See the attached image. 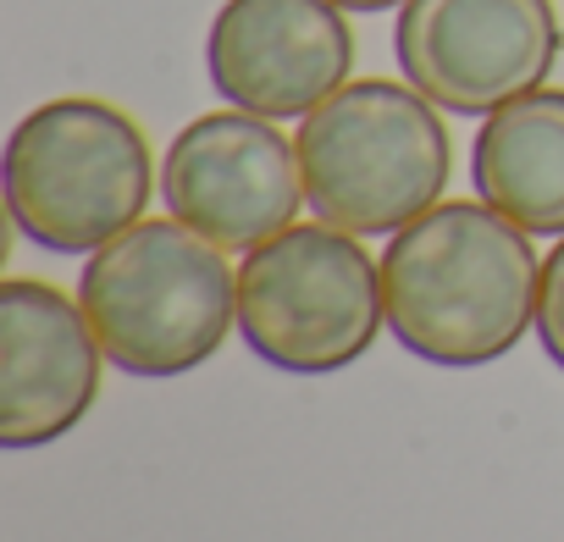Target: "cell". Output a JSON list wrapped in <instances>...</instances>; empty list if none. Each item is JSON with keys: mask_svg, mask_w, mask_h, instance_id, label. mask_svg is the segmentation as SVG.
I'll return each instance as SVG.
<instances>
[{"mask_svg": "<svg viewBox=\"0 0 564 542\" xmlns=\"http://www.w3.org/2000/svg\"><path fill=\"white\" fill-rule=\"evenodd\" d=\"M536 344L564 371V238L542 254V289H536Z\"/></svg>", "mask_w": 564, "mask_h": 542, "instance_id": "8fae6325", "label": "cell"}, {"mask_svg": "<svg viewBox=\"0 0 564 542\" xmlns=\"http://www.w3.org/2000/svg\"><path fill=\"white\" fill-rule=\"evenodd\" d=\"M205 73L227 106L289 122L333 100L355 73V34L338 0H221L205 34Z\"/></svg>", "mask_w": 564, "mask_h": 542, "instance_id": "ba28073f", "label": "cell"}, {"mask_svg": "<svg viewBox=\"0 0 564 542\" xmlns=\"http://www.w3.org/2000/svg\"><path fill=\"white\" fill-rule=\"evenodd\" d=\"M542 260L487 199H437L382 249L393 338L448 371L503 360L536 327Z\"/></svg>", "mask_w": 564, "mask_h": 542, "instance_id": "6da1fadb", "label": "cell"}, {"mask_svg": "<svg viewBox=\"0 0 564 542\" xmlns=\"http://www.w3.org/2000/svg\"><path fill=\"white\" fill-rule=\"evenodd\" d=\"M344 12H388V7H404V0H338Z\"/></svg>", "mask_w": 564, "mask_h": 542, "instance_id": "7c38bea8", "label": "cell"}, {"mask_svg": "<svg viewBox=\"0 0 564 542\" xmlns=\"http://www.w3.org/2000/svg\"><path fill=\"white\" fill-rule=\"evenodd\" d=\"M470 183L531 238H564V89H531L487 111Z\"/></svg>", "mask_w": 564, "mask_h": 542, "instance_id": "30bf717a", "label": "cell"}, {"mask_svg": "<svg viewBox=\"0 0 564 542\" xmlns=\"http://www.w3.org/2000/svg\"><path fill=\"white\" fill-rule=\"evenodd\" d=\"M558 51L553 0H404L393 29L404 84L448 117H487L542 89Z\"/></svg>", "mask_w": 564, "mask_h": 542, "instance_id": "8992f818", "label": "cell"}, {"mask_svg": "<svg viewBox=\"0 0 564 542\" xmlns=\"http://www.w3.org/2000/svg\"><path fill=\"white\" fill-rule=\"evenodd\" d=\"M100 338L78 300L40 278L0 283V443L45 448L100 399Z\"/></svg>", "mask_w": 564, "mask_h": 542, "instance_id": "9c48e42d", "label": "cell"}, {"mask_svg": "<svg viewBox=\"0 0 564 542\" xmlns=\"http://www.w3.org/2000/svg\"><path fill=\"white\" fill-rule=\"evenodd\" d=\"M12 227L45 254H95L144 221L155 161L144 128L89 95L34 106L7 139Z\"/></svg>", "mask_w": 564, "mask_h": 542, "instance_id": "277c9868", "label": "cell"}, {"mask_svg": "<svg viewBox=\"0 0 564 542\" xmlns=\"http://www.w3.org/2000/svg\"><path fill=\"white\" fill-rule=\"evenodd\" d=\"M294 144L311 210L355 238H393L443 199L454 172L443 106L393 78L344 84L300 122Z\"/></svg>", "mask_w": 564, "mask_h": 542, "instance_id": "3957f363", "label": "cell"}, {"mask_svg": "<svg viewBox=\"0 0 564 542\" xmlns=\"http://www.w3.org/2000/svg\"><path fill=\"white\" fill-rule=\"evenodd\" d=\"M78 305L117 371L161 382L199 371L227 344L238 327V271L221 243L177 216L139 221L89 254Z\"/></svg>", "mask_w": 564, "mask_h": 542, "instance_id": "7a4b0ae2", "label": "cell"}, {"mask_svg": "<svg viewBox=\"0 0 564 542\" xmlns=\"http://www.w3.org/2000/svg\"><path fill=\"white\" fill-rule=\"evenodd\" d=\"M161 199L199 238L221 243L227 254H249L294 227L305 205L300 144L243 106L205 111L172 139L161 161Z\"/></svg>", "mask_w": 564, "mask_h": 542, "instance_id": "52a82bcc", "label": "cell"}, {"mask_svg": "<svg viewBox=\"0 0 564 542\" xmlns=\"http://www.w3.org/2000/svg\"><path fill=\"white\" fill-rule=\"evenodd\" d=\"M388 327L382 260L333 221H294L238 265V333L289 377L355 366Z\"/></svg>", "mask_w": 564, "mask_h": 542, "instance_id": "5b68a950", "label": "cell"}]
</instances>
